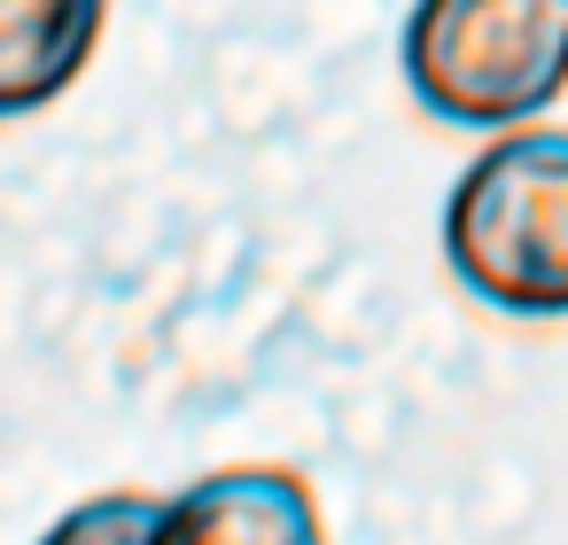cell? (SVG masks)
<instances>
[{"label":"cell","mask_w":568,"mask_h":545,"mask_svg":"<svg viewBox=\"0 0 568 545\" xmlns=\"http://www.w3.org/2000/svg\"><path fill=\"white\" fill-rule=\"evenodd\" d=\"M164 491H94L40 529V545H156Z\"/></svg>","instance_id":"5"},{"label":"cell","mask_w":568,"mask_h":545,"mask_svg":"<svg viewBox=\"0 0 568 545\" xmlns=\"http://www.w3.org/2000/svg\"><path fill=\"white\" fill-rule=\"evenodd\" d=\"M444 265L498 320H568V125L483 133L444 195Z\"/></svg>","instance_id":"1"},{"label":"cell","mask_w":568,"mask_h":545,"mask_svg":"<svg viewBox=\"0 0 568 545\" xmlns=\"http://www.w3.org/2000/svg\"><path fill=\"white\" fill-rule=\"evenodd\" d=\"M405 94L452 133H506L568 94V0H413Z\"/></svg>","instance_id":"2"},{"label":"cell","mask_w":568,"mask_h":545,"mask_svg":"<svg viewBox=\"0 0 568 545\" xmlns=\"http://www.w3.org/2000/svg\"><path fill=\"white\" fill-rule=\"evenodd\" d=\"M110 0H0V125L55 110L102 55Z\"/></svg>","instance_id":"4"},{"label":"cell","mask_w":568,"mask_h":545,"mask_svg":"<svg viewBox=\"0 0 568 545\" xmlns=\"http://www.w3.org/2000/svg\"><path fill=\"white\" fill-rule=\"evenodd\" d=\"M156 545H327V522L296 467L250 460L164 491Z\"/></svg>","instance_id":"3"}]
</instances>
